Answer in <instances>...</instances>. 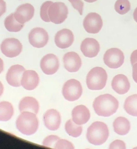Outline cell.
I'll return each mask as SVG.
<instances>
[{
	"instance_id": "cell-1",
	"label": "cell",
	"mask_w": 137,
	"mask_h": 149,
	"mask_svg": "<svg viewBox=\"0 0 137 149\" xmlns=\"http://www.w3.org/2000/svg\"><path fill=\"white\" fill-rule=\"evenodd\" d=\"M93 107L98 115L108 117L117 111L118 108V102L111 94H102L94 100Z\"/></svg>"
},
{
	"instance_id": "cell-2",
	"label": "cell",
	"mask_w": 137,
	"mask_h": 149,
	"mask_svg": "<svg viewBox=\"0 0 137 149\" xmlns=\"http://www.w3.org/2000/svg\"><path fill=\"white\" fill-rule=\"evenodd\" d=\"M109 136L108 127L104 123L96 121L92 123L87 129L86 139L92 144L99 146L103 144Z\"/></svg>"
},
{
	"instance_id": "cell-3",
	"label": "cell",
	"mask_w": 137,
	"mask_h": 149,
	"mask_svg": "<svg viewBox=\"0 0 137 149\" xmlns=\"http://www.w3.org/2000/svg\"><path fill=\"white\" fill-rule=\"evenodd\" d=\"M16 125L19 132L23 134L28 136L35 133L37 130L38 120L35 113L29 111H24L19 115Z\"/></svg>"
},
{
	"instance_id": "cell-4",
	"label": "cell",
	"mask_w": 137,
	"mask_h": 149,
	"mask_svg": "<svg viewBox=\"0 0 137 149\" xmlns=\"http://www.w3.org/2000/svg\"><path fill=\"white\" fill-rule=\"evenodd\" d=\"M107 74L106 70L100 67L92 68L88 73L86 83L89 89L99 90L103 88L106 84Z\"/></svg>"
},
{
	"instance_id": "cell-5",
	"label": "cell",
	"mask_w": 137,
	"mask_h": 149,
	"mask_svg": "<svg viewBox=\"0 0 137 149\" xmlns=\"http://www.w3.org/2000/svg\"><path fill=\"white\" fill-rule=\"evenodd\" d=\"M82 93V88L80 82L72 79L67 80L63 85L62 94L64 98L69 101L78 100Z\"/></svg>"
},
{
	"instance_id": "cell-6",
	"label": "cell",
	"mask_w": 137,
	"mask_h": 149,
	"mask_svg": "<svg viewBox=\"0 0 137 149\" xmlns=\"http://www.w3.org/2000/svg\"><path fill=\"white\" fill-rule=\"evenodd\" d=\"M48 12L51 22L55 24H60L66 19L68 9L63 2H56L49 6Z\"/></svg>"
},
{
	"instance_id": "cell-7",
	"label": "cell",
	"mask_w": 137,
	"mask_h": 149,
	"mask_svg": "<svg viewBox=\"0 0 137 149\" xmlns=\"http://www.w3.org/2000/svg\"><path fill=\"white\" fill-rule=\"evenodd\" d=\"M124 55L118 48H112L107 50L103 56V61L106 65L111 69L120 68L124 62Z\"/></svg>"
},
{
	"instance_id": "cell-8",
	"label": "cell",
	"mask_w": 137,
	"mask_h": 149,
	"mask_svg": "<svg viewBox=\"0 0 137 149\" xmlns=\"http://www.w3.org/2000/svg\"><path fill=\"white\" fill-rule=\"evenodd\" d=\"M1 50L6 56L13 58L19 55L21 52L22 45L16 38H8L1 43Z\"/></svg>"
},
{
	"instance_id": "cell-9",
	"label": "cell",
	"mask_w": 137,
	"mask_h": 149,
	"mask_svg": "<svg viewBox=\"0 0 137 149\" xmlns=\"http://www.w3.org/2000/svg\"><path fill=\"white\" fill-rule=\"evenodd\" d=\"M103 26L101 16L95 12L88 13L83 20V26L86 32L95 34L99 32Z\"/></svg>"
},
{
	"instance_id": "cell-10",
	"label": "cell",
	"mask_w": 137,
	"mask_h": 149,
	"mask_svg": "<svg viewBox=\"0 0 137 149\" xmlns=\"http://www.w3.org/2000/svg\"><path fill=\"white\" fill-rule=\"evenodd\" d=\"M48 33L42 28L33 29L28 34V40L30 44L35 48L44 47L48 41Z\"/></svg>"
},
{
	"instance_id": "cell-11",
	"label": "cell",
	"mask_w": 137,
	"mask_h": 149,
	"mask_svg": "<svg viewBox=\"0 0 137 149\" xmlns=\"http://www.w3.org/2000/svg\"><path fill=\"white\" fill-rule=\"evenodd\" d=\"M59 61L57 56L52 54L45 55L40 62L41 70L45 74L48 75L56 73L59 69Z\"/></svg>"
},
{
	"instance_id": "cell-12",
	"label": "cell",
	"mask_w": 137,
	"mask_h": 149,
	"mask_svg": "<svg viewBox=\"0 0 137 149\" xmlns=\"http://www.w3.org/2000/svg\"><path fill=\"white\" fill-rule=\"evenodd\" d=\"M25 71L23 66L20 65L12 66L6 75V79L8 84L13 87H19L21 86V80Z\"/></svg>"
},
{
	"instance_id": "cell-13",
	"label": "cell",
	"mask_w": 137,
	"mask_h": 149,
	"mask_svg": "<svg viewBox=\"0 0 137 149\" xmlns=\"http://www.w3.org/2000/svg\"><path fill=\"white\" fill-rule=\"evenodd\" d=\"M45 126L50 130H56L61 123V116L59 112L54 109H50L44 115Z\"/></svg>"
},
{
	"instance_id": "cell-14",
	"label": "cell",
	"mask_w": 137,
	"mask_h": 149,
	"mask_svg": "<svg viewBox=\"0 0 137 149\" xmlns=\"http://www.w3.org/2000/svg\"><path fill=\"white\" fill-rule=\"evenodd\" d=\"M34 8L30 3H24L17 7L14 13V16L16 20L20 23L29 21L34 16Z\"/></svg>"
},
{
	"instance_id": "cell-15",
	"label": "cell",
	"mask_w": 137,
	"mask_h": 149,
	"mask_svg": "<svg viewBox=\"0 0 137 149\" xmlns=\"http://www.w3.org/2000/svg\"><path fill=\"white\" fill-rule=\"evenodd\" d=\"M74 41V35L71 30L63 29L57 31L55 37V42L60 48L69 47Z\"/></svg>"
},
{
	"instance_id": "cell-16",
	"label": "cell",
	"mask_w": 137,
	"mask_h": 149,
	"mask_svg": "<svg viewBox=\"0 0 137 149\" xmlns=\"http://www.w3.org/2000/svg\"><path fill=\"white\" fill-rule=\"evenodd\" d=\"M80 49L84 56L88 58H93L99 53L100 45L95 39L86 38L82 41Z\"/></svg>"
},
{
	"instance_id": "cell-17",
	"label": "cell",
	"mask_w": 137,
	"mask_h": 149,
	"mask_svg": "<svg viewBox=\"0 0 137 149\" xmlns=\"http://www.w3.org/2000/svg\"><path fill=\"white\" fill-rule=\"evenodd\" d=\"M65 69L70 72H77L81 66V59L75 52H68L63 56Z\"/></svg>"
},
{
	"instance_id": "cell-18",
	"label": "cell",
	"mask_w": 137,
	"mask_h": 149,
	"mask_svg": "<svg viewBox=\"0 0 137 149\" xmlns=\"http://www.w3.org/2000/svg\"><path fill=\"white\" fill-rule=\"evenodd\" d=\"M39 77L36 72L33 70H27L23 73L21 86L27 90H34L38 86Z\"/></svg>"
},
{
	"instance_id": "cell-19",
	"label": "cell",
	"mask_w": 137,
	"mask_h": 149,
	"mask_svg": "<svg viewBox=\"0 0 137 149\" xmlns=\"http://www.w3.org/2000/svg\"><path fill=\"white\" fill-rule=\"evenodd\" d=\"M112 88L119 94L127 93L130 88V83L126 76L119 74L115 76L111 81Z\"/></svg>"
},
{
	"instance_id": "cell-20",
	"label": "cell",
	"mask_w": 137,
	"mask_h": 149,
	"mask_svg": "<svg viewBox=\"0 0 137 149\" xmlns=\"http://www.w3.org/2000/svg\"><path fill=\"white\" fill-rule=\"evenodd\" d=\"M73 120L78 125L86 123L90 118V112L87 107L83 105L74 107L71 112Z\"/></svg>"
},
{
	"instance_id": "cell-21",
	"label": "cell",
	"mask_w": 137,
	"mask_h": 149,
	"mask_svg": "<svg viewBox=\"0 0 137 149\" xmlns=\"http://www.w3.org/2000/svg\"><path fill=\"white\" fill-rule=\"evenodd\" d=\"M19 108L20 112L29 111L37 114L39 110V104L36 99L31 97L23 98L19 102Z\"/></svg>"
},
{
	"instance_id": "cell-22",
	"label": "cell",
	"mask_w": 137,
	"mask_h": 149,
	"mask_svg": "<svg viewBox=\"0 0 137 149\" xmlns=\"http://www.w3.org/2000/svg\"><path fill=\"white\" fill-rule=\"evenodd\" d=\"M114 131L119 135H125L130 130L129 120L122 116L117 118L113 123Z\"/></svg>"
},
{
	"instance_id": "cell-23",
	"label": "cell",
	"mask_w": 137,
	"mask_h": 149,
	"mask_svg": "<svg viewBox=\"0 0 137 149\" xmlns=\"http://www.w3.org/2000/svg\"><path fill=\"white\" fill-rule=\"evenodd\" d=\"M124 108L129 115L137 116V94L128 97L125 100Z\"/></svg>"
},
{
	"instance_id": "cell-24",
	"label": "cell",
	"mask_w": 137,
	"mask_h": 149,
	"mask_svg": "<svg viewBox=\"0 0 137 149\" xmlns=\"http://www.w3.org/2000/svg\"><path fill=\"white\" fill-rule=\"evenodd\" d=\"M4 25L7 30L10 32H18L24 26V24L20 23L16 20L14 16V13L10 14L5 18Z\"/></svg>"
},
{
	"instance_id": "cell-25",
	"label": "cell",
	"mask_w": 137,
	"mask_h": 149,
	"mask_svg": "<svg viewBox=\"0 0 137 149\" xmlns=\"http://www.w3.org/2000/svg\"><path fill=\"white\" fill-rule=\"evenodd\" d=\"M13 114L12 105L8 101H1L0 103V120L8 121Z\"/></svg>"
},
{
	"instance_id": "cell-26",
	"label": "cell",
	"mask_w": 137,
	"mask_h": 149,
	"mask_svg": "<svg viewBox=\"0 0 137 149\" xmlns=\"http://www.w3.org/2000/svg\"><path fill=\"white\" fill-rule=\"evenodd\" d=\"M65 130L66 133L70 136L77 137L81 134L82 127L80 125L76 124L73 119H69L65 124Z\"/></svg>"
},
{
	"instance_id": "cell-27",
	"label": "cell",
	"mask_w": 137,
	"mask_h": 149,
	"mask_svg": "<svg viewBox=\"0 0 137 149\" xmlns=\"http://www.w3.org/2000/svg\"><path fill=\"white\" fill-rule=\"evenodd\" d=\"M131 4L128 0H117L114 5L116 11L120 15L127 13L129 12Z\"/></svg>"
},
{
	"instance_id": "cell-28",
	"label": "cell",
	"mask_w": 137,
	"mask_h": 149,
	"mask_svg": "<svg viewBox=\"0 0 137 149\" xmlns=\"http://www.w3.org/2000/svg\"><path fill=\"white\" fill-rule=\"evenodd\" d=\"M52 1H46L44 2L40 8V17L42 20L45 22H51L48 16V9L49 6L52 3Z\"/></svg>"
},
{
	"instance_id": "cell-29",
	"label": "cell",
	"mask_w": 137,
	"mask_h": 149,
	"mask_svg": "<svg viewBox=\"0 0 137 149\" xmlns=\"http://www.w3.org/2000/svg\"><path fill=\"white\" fill-rule=\"evenodd\" d=\"M60 138L55 135H50L46 137L42 141V145L45 147L55 148L56 141L59 140Z\"/></svg>"
},
{
	"instance_id": "cell-30",
	"label": "cell",
	"mask_w": 137,
	"mask_h": 149,
	"mask_svg": "<svg viewBox=\"0 0 137 149\" xmlns=\"http://www.w3.org/2000/svg\"><path fill=\"white\" fill-rule=\"evenodd\" d=\"M55 148L57 149H74V147L69 141L64 139H59L56 141Z\"/></svg>"
},
{
	"instance_id": "cell-31",
	"label": "cell",
	"mask_w": 137,
	"mask_h": 149,
	"mask_svg": "<svg viewBox=\"0 0 137 149\" xmlns=\"http://www.w3.org/2000/svg\"><path fill=\"white\" fill-rule=\"evenodd\" d=\"M71 3L72 6L74 9L77 10L80 15H82L84 2L81 0H68Z\"/></svg>"
},
{
	"instance_id": "cell-32",
	"label": "cell",
	"mask_w": 137,
	"mask_h": 149,
	"mask_svg": "<svg viewBox=\"0 0 137 149\" xmlns=\"http://www.w3.org/2000/svg\"><path fill=\"white\" fill-rule=\"evenodd\" d=\"M125 144L124 142L120 140H116L113 141L110 145V149H125Z\"/></svg>"
},
{
	"instance_id": "cell-33",
	"label": "cell",
	"mask_w": 137,
	"mask_h": 149,
	"mask_svg": "<svg viewBox=\"0 0 137 149\" xmlns=\"http://www.w3.org/2000/svg\"><path fill=\"white\" fill-rule=\"evenodd\" d=\"M131 63L132 65L137 63V49L134 51L131 55Z\"/></svg>"
},
{
	"instance_id": "cell-34",
	"label": "cell",
	"mask_w": 137,
	"mask_h": 149,
	"mask_svg": "<svg viewBox=\"0 0 137 149\" xmlns=\"http://www.w3.org/2000/svg\"><path fill=\"white\" fill-rule=\"evenodd\" d=\"M132 77L134 80L137 83V63L132 65Z\"/></svg>"
},
{
	"instance_id": "cell-35",
	"label": "cell",
	"mask_w": 137,
	"mask_h": 149,
	"mask_svg": "<svg viewBox=\"0 0 137 149\" xmlns=\"http://www.w3.org/2000/svg\"><path fill=\"white\" fill-rule=\"evenodd\" d=\"M133 17L135 21L137 23V8H135L134 13H133Z\"/></svg>"
},
{
	"instance_id": "cell-36",
	"label": "cell",
	"mask_w": 137,
	"mask_h": 149,
	"mask_svg": "<svg viewBox=\"0 0 137 149\" xmlns=\"http://www.w3.org/2000/svg\"><path fill=\"white\" fill-rule=\"evenodd\" d=\"M85 1H86V2H89V3H92V2H95L96 1H97V0H84Z\"/></svg>"
}]
</instances>
